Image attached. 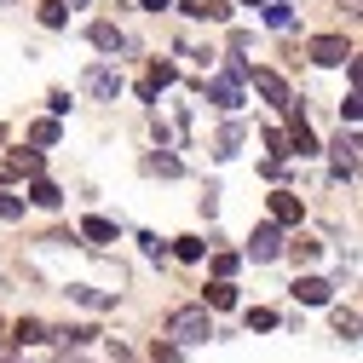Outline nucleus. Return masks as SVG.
I'll use <instances>...</instances> for the list:
<instances>
[{
	"mask_svg": "<svg viewBox=\"0 0 363 363\" xmlns=\"http://www.w3.org/2000/svg\"><path fill=\"white\" fill-rule=\"evenodd\" d=\"M185 12H191V18H208V23H225V18H231L225 0H185Z\"/></svg>",
	"mask_w": 363,
	"mask_h": 363,
	"instance_id": "12",
	"label": "nucleus"
},
{
	"mask_svg": "<svg viewBox=\"0 0 363 363\" xmlns=\"http://www.w3.org/2000/svg\"><path fill=\"white\" fill-rule=\"evenodd\" d=\"M64 363H86V357H69V352H64Z\"/></svg>",
	"mask_w": 363,
	"mask_h": 363,
	"instance_id": "35",
	"label": "nucleus"
},
{
	"mask_svg": "<svg viewBox=\"0 0 363 363\" xmlns=\"http://www.w3.org/2000/svg\"><path fill=\"white\" fill-rule=\"evenodd\" d=\"M29 202H35V208H58V202H64V191L52 185V179H40V173H35V185H29Z\"/></svg>",
	"mask_w": 363,
	"mask_h": 363,
	"instance_id": "13",
	"label": "nucleus"
},
{
	"mask_svg": "<svg viewBox=\"0 0 363 363\" xmlns=\"http://www.w3.org/2000/svg\"><path fill=\"white\" fill-rule=\"evenodd\" d=\"M242 6H259V0H242Z\"/></svg>",
	"mask_w": 363,
	"mask_h": 363,
	"instance_id": "37",
	"label": "nucleus"
},
{
	"mask_svg": "<svg viewBox=\"0 0 363 363\" xmlns=\"http://www.w3.org/2000/svg\"><path fill=\"white\" fill-rule=\"evenodd\" d=\"M248 329H277V311H265V306H254V311H248Z\"/></svg>",
	"mask_w": 363,
	"mask_h": 363,
	"instance_id": "27",
	"label": "nucleus"
},
{
	"mask_svg": "<svg viewBox=\"0 0 363 363\" xmlns=\"http://www.w3.org/2000/svg\"><path fill=\"white\" fill-rule=\"evenodd\" d=\"M145 12H167V0H145Z\"/></svg>",
	"mask_w": 363,
	"mask_h": 363,
	"instance_id": "34",
	"label": "nucleus"
},
{
	"mask_svg": "<svg viewBox=\"0 0 363 363\" xmlns=\"http://www.w3.org/2000/svg\"><path fill=\"white\" fill-rule=\"evenodd\" d=\"M64 6H86V0H64Z\"/></svg>",
	"mask_w": 363,
	"mask_h": 363,
	"instance_id": "36",
	"label": "nucleus"
},
{
	"mask_svg": "<svg viewBox=\"0 0 363 363\" xmlns=\"http://www.w3.org/2000/svg\"><path fill=\"white\" fill-rule=\"evenodd\" d=\"M58 139H64L58 116H47V121H35V127H29V145H40V150H47V145H58Z\"/></svg>",
	"mask_w": 363,
	"mask_h": 363,
	"instance_id": "16",
	"label": "nucleus"
},
{
	"mask_svg": "<svg viewBox=\"0 0 363 363\" xmlns=\"http://www.w3.org/2000/svg\"><path fill=\"white\" fill-rule=\"evenodd\" d=\"M300 196L294 191H271V225H300Z\"/></svg>",
	"mask_w": 363,
	"mask_h": 363,
	"instance_id": "6",
	"label": "nucleus"
},
{
	"mask_svg": "<svg viewBox=\"0 0 363 363\" xmlns=\"http://www.w3.org/2000/svg\"><path fill=\"white\" fill-rule=\"evenodd\" d=\"M93 47H99V52H121L127 40H121V29H116V23H93Z\"/></svg>",
	"mask_w": 363,
	"mask_h": 363,
	"instance_id": "19",
	"label": "nucleus"
},
{
	"mask_svg": "<svg viewBox=\"0 0 363 363\" xmlns=\"http://www.w3.org/2000/svg\"><path fill=\"white\" fill-rule=\"evenodd\" d=\"M156 363H179V346H173V340H167V346L156 340Z\"/></svg>",
	"mask_w": 363,
	"mask_h": 363,
	"instance_id": "33",
	"label": "nucleus"
},
{
	"mask_svg": "<svg viewBox=\"0 0 363 363\" xmlns=\"http://www.w3.org/2000/svg\"><path fill=\"white\" fill-rule=\"evenodd\" d=\"M145 173H162V179H179V156H145Z\"/></svg>",
	"mask_w": 363,
	"mask_h": 363,
	"instance_id": "22",
	"label": "nucleus"
},
{
	"mask_svg": "<svg viewBox=\"0 0 363 363\" xmlns=\"http://www.w3.org/2000/svg\"><path fill=\"white\" fill-rule=\"evenodd\" d=\"M12 179H23V167H18V156H6V162H0V185H12Z\"/></svg>",
	"mask_w": 363,
	"mask_h": 363,
	"instance_id": "32",
	"label": "nucleus"
},
{
	"mask_svg": "<svg viewBox=\"0 0 363 363\" xmlns=\"http://www.w3.org/2000/svg\"><path fill=\"white\" fill-rule=\"evenodd\" d=\"M346 58H352V47H346L340 35H317V40H311V64L335 69V64H346Z\"/></svg>",
	"mask_w": 363,
	"mask_h": 363,
	"instance_id": "4",
	"label": "nucleus"
},
{
	"mask_svg": "<svg viewBox=\"0 0 363 363\" xmlns=\"http://www.w3.org/2000/svg\"><path fill=\"white\" fill-rule=\"evenodd\" d=\"M86 93H93V99H116V93H121V75H116L110 64H99V69H86Z\"/></svg>",
	"mask_w": 363,
	"mask_h": 363,
	"instance_id": "7",
	"label": "nucleus"
},
{
	"mask_svg": "<svg viewBox=\"0 0 363 363\" xmlns=\"http://www.w3.org/2000/svg\"><path fill=\"white\" fill-rule=\"evenodd\" d=\"M242 81L254 86V93H259L265 104H277V110H289V104H294V93H289V81H283L277 69H248Z\"/></svg>",
	"mask_w": 363,
	"mask_h": 363,
	"instance_id": "2",
	"label": "nucleus"
},
{
	"mask_svg": "<svg viewBox=\"0 0 363 363\" xmlns=\"http://www.w3.org/2000/svg\"><path fill=\"white\" fill-rule=\"evenodd\" d=\"M259 6H265V23H271V29H289V23H294V6H289V0H259Z\"/></svg>",
	"mask_w": 363,
	"mask_h": 363,
	"instance_id": "20",
	"label": "nucleus"
},
{
	"mask_svg": "<svg viewBox=\"0 0 363 363\" xmlns=\"http://www.w3.org/2000/svg\"><path fill=\"white\" fill-rule=\"evenodd\" d=\"M69 294H75L81 306H93V311H110V306H116V300H110V294H99V289H69Z\"/></svg>",
	"mask_w": 363,
	"mask_h": 363,
	"instance_id": "24",
	"label": "nucleus"
},
{
	"mask_svg": "<svg viewBox=\"0 0 363 363\" xmlns=\"http://www.w3.org/2000/svg\"><path fill=\"white\" fill-rule=\"evenodd\" d=\"M139 248H145V259H162V254H167V242H162V237H139Z\"/></svg>",
	"mask_w": 363,
	"mask_h": 363,
	"instance_id": "31",
	"label": "nucleus"
},
{
	"mask_svg": "<svg viewBox=\"0 0 363 363\" xmlns=\"http://www.w3.org/2000/svg\"><path fill=\"white\" fill-rule=\"evenodd\" d=\"M81 237H86V242H116V225H110L104 213H93V219H81Z\"/></svg>",
	"mask_w": 363,
	"mask_h": 363,
	"instance_id": "18",
	"label": "nucleus"
},
{
	"mask_svg": "<svg viewBox=\"0 0 363 363\" xmlns=\"http://www.w3.org/2000/svg\"><path fill=\"white\" fill-rule=\"evenodd\" d=\"M237 265H242L237 254H225V248H219V254H213V277H231V271H237Z\"/></svg>",
	"mask_w": 363,
	"mask_h": 363,
	"instance_id": "28",
	"label": "nucleus"
},
{
	"mask_svg": "<svg viewBox=\"0 0 363 363\" xmlns=\"http://www.w3.org/2000/svg\"><path fill=\"white\" fill-rule=\"evenodd\" d=\"M357 173V139H340L335 145V179H352Z\"/></svg>",
	"mask_w": 363,
	"mask_h": 363,
	"instance_id": "14",
	"label": "nucleus"
},
{
	"mask_svg": "<svg viewBox=\"0 0 363 363\" xmlns=\"http://www.w3.org/2000/svg\"><path fill=\"white\" fill-rule=\"evenodd\" d=\"M64 18H69L64 0H47V6H40V23H47V29H64Z\"/></svg>",
	"mask_w": 363,
	"mask_h": 363,
	"instance_id": "23",
	"label": "nucleus"
},
{
	"mask_svg": "<svg viewBox=\"0 0 363 363\" xmlns=\"http://www.w3.org/2000/svg\"><path fill=\"white\" fill-rule=\"evenodd\" d=\"M208 104L225 110V116H237V110H242V81H237V75H213V81H208Z\"/></svg>",
	"mask_w": 363,
	"mask_h": 363,
	"instance_id": "3",
	"label": "nucleus"
},
{
	"mask_svg": "<svg viewBox=\"0 0 363 363\" xmlns=\"http://www.w3.org/2000/svg\"><path fill=\"white\" fill-rule=\"evenodd\" d=\"M317 254H323V248H317V242H311V237H300V242H294V259H300V265H311V259H317Z\"/></svg>",
	"mask_w": 363,
	"mask_h": 363,
	"instance_id": "30",
	"label": "nucleus"
},
{
	"mask_svg": "<svg viewBox=\"0 0 363 363\" xmlns=\"http://www.w3.org/2000/svg\"><path fill=\"white\" fill-rule=\"evenodd\" d=\"M335 335L357 340V311H352V306H335Z\"/></svg>",
	"mask_w": 363,
	"mask_h": 363,
	"instance_id": "21",
	"label": "nucleus"
},
{
	"mask_svg": "<svg viewBox=\"0 0 363 363\" xmlns=\"http://www.w3.org/2000/svg\"><path fill=\"white\" fill-rule=\"evenodd\" d=\"M18 167H23V173H29V179H35V173H40V167H47V156H40V150H23V156H18Z\"/></svg>",
	"mask_w": 363,
	"mask_h": 363,
	"instance_id": "29",
	"label": "nucleus"
},
{
	"mask_svg": "<svg viewBox=\"0 0 363 363\" xmlns=\"http://www.w3.org/2000/svg\"><path fill=\"white\" fill-rule=\"evenodd\" d=\"M40 340H52V329L40 323V317H23V323L12 329V346H40Z\"/></svg>",
	"mask_w": 363,
	"mask_h": 363,
	"instance_id": "8",
	"label": "nucleus"
},
{
	"mask_svg": "<svg viewBox=\"0 0 363 363\" xmlns=\"http://www.w3.org/2000/svg\"><path fill=\"white\" fill-rule=\"evenodd\" d=\"M162 86H173V64H150L145 81H139V99H156Z\"/></svg>",
	"mask_w": 363,
	"mask_h": 363,
	"instance_id": "11",
	"label": "nucleus"
},
{
	"mask_svg": "<svg viewBox=\"0 0 363 363\" xmlns=\"http://www.w3.org/2000/svg\"><path fill=\"white\" fill-rule=\"evenodd\" d=\"M167 335H173V346H196V340H208V335H213L208 306H179V311H167Z\"/></svg>",
	"mask_w": 363,
	"mask_h": 363,
	"instance_id": "1",
	"label": "nucleus"
},
{
	"mask_svg": "<svg viewBox=\"0 0 363 363\" xmlns=\"http://www.w3.org/2000/svg\"><path fill=\"white\" fill-rule=\"evenodd\" d=\"M231 306H237V289H231V277L208 283V311H231Z\"/></svg>",
	"mask_w": 363,
	"mask_h": 363,
	"instance_id": "15",
	"label": "nucleus"
},
{
	"mask_svg": "<svg viewBox=\"0 0 363 363\" xmlns=\"http://www.w3.org/2000/svg\"><path fill=\"white\" fill-rule=\"evenodd\" d=\"M289 150L294 156H317V133L306 127V116H294V127H289Z\"/></svg>",
	"mask_w": 363,
	"mask_h": 363,
	"instance_id": "9",
	"label": "nucleus"
},
{
	"mask_svg": "<svg viewBox=\"0 0 363 363\" xmlns=\"http://www.w3.org/2000/svg\"><path fill=\"white\" fill-rule=\"evenodd\" d=\"M248 254H254L259 265H265V259H277V254H283V231H277V225H259V231L248 237Z\"/></svg>",
	"mask_w": 363,
	"mask_h": 363,
	"instance_id": "5",
	"label": "nucleus"
},
{
	"mask_svg": "<svg viewBox=\"0 0 363 363\" xmlns=\"http://www.w3.org/2000/svg\"><path fill=\"white\" fill-rule=\"evenodd\" d=\"M173 254H179V259H202L208 248H202V237H179V242H173Z\"/></svg>",
	"mask_w": 363,
	"mask_h": 363,
	"instance_id": "25",
	"label": "nucleus"
},
{
	"mask_svg": "<svg viewBox=\"0 0 363 363\" xmlns=\"http://www.w3.org/2000/svg\"><path fill=\"white\" fill-rule=\"evenodd\" d=\"M294 300H300V306H329V283H323V277H300V283H294Z\"/></svg>",
	"mask_w": 363,
	"mask_h": 363,
	"instance_id": "10",
	"label": "nucleus"
},
{
	"mask_svg": "<svg viewBox=\"0 0 363 363\" xmlns=\"http://www.w3.org/2000/svg\"><path fill=\"white\" fill-rule=\"evenodd\" d=\"M242 139H248V127H242V121H225V127H219V156H237Z\"/></svg>",
	"mask_w": 363,
	"mask_h": 363,
	"instance_id": "17",
	"label": "nucleus"
},
{
	"mask_svg": "<svg viewBox=\"0 0 363 363\" xmlns=\"http://www.w3.org/2000/svg\"><path fill=\"white\" fill-rule=\"evenodd\" d=\"M0 219H23V196H12V191H0Z\"/></svg>",
	"mask_w": 363,
	"mask_h": 363,
	"instance_id": "26",
	"label": "nucleus"
}]
</instances>
